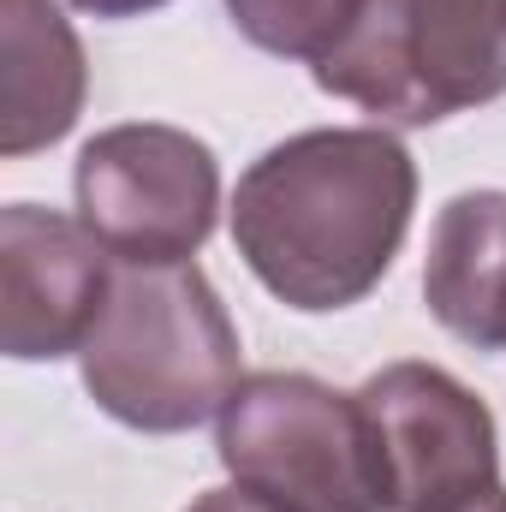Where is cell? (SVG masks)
<instances>
[{
  "label": "cell",
  "instance_id": "obj_1",
  "mask_svg": "<svg viewBox=\"0 0 506 512\" xmlns=\"http://www.w3.org/2000/svg\"><path fill=\"white\" fill-rule=\"evenodd\" d=\"M417 161L387 126H316L262 149L233 191V245L304 316L364 304L411 233Z\"/></svg>",
  "mask_w": 506,
  "mask_h": 512
},
{
  "label": "cell",
  "instance_id": "obj_2",
  "mask_svg": "<svg viewBox=\"0 0 506 512\" xmlns=\"http://www.w3.org/2000/svg\"><path fill=\"white\" fill-rule=\"evenodd\" d=\"M96 411L143 435H185L245 382L239 328L197 262H120L108 304L78 352Z\"/></svg>",
  "mask_w": 506,
  "mask_h": 512
},
{
  "label": "cell",
  "instance_id": "obj_3",
  "mask_svg": "<svg viewBox=\"0 0 506 512\" xmlns=\"http://www.w3.org/2000/svg\"><path fill=\"white\" fill-rule=\"evenodd\" d=\"M310 78L381 126H441L506 96V0H364Z\"/></svg>",
  "mask_w": 506,
  "mask_h": 512
},
{
  "label": "cell",
  "instance_id": "obj_4",
  "mask_svg": "<svg viewBox=\"0 0 506 512\" xmlns=\"http://www.w3.org/2000/svg\"><path fill=\"white\" fill-rule=\"evenodd\" d=\"M215 453L239 489L280 512H387L370 417L322 376H245L215 417Z\"/></svg>",
  "mask_w": 506,
  "mask_h": 512
},
{
  "label": "cell",
  "instance_id": "obj_5",
  "mask_svg": "<svg viewBox=\"0 0 506 512\" xmlns=\"http://www.w3.org/2000/svg\"><path fill=\"white\" fill-rule=\"evenodd\" d=\"M72 197L78 221L120 262H191L221 215V161L185 126L126 120L78 149Z\"/></svg>",
  "mask_w": 506,
  "mask_h": 512
},
{
  "label": "cell",
  "instance_id": "obj_6",
  "mask_svg": "<svg viewBox=\"0 0 506 512\" xmlns=\"http://www.w3.org/2000/svg\"><path fill=\"white\" fill-rule=\"evenodd\" d=\"M387 512H465L501 489L495 411L441 364L399 358L358 387Z\"/></svg>",
  "mask_w": 506,
  "mask_h": 512
},
{
  "label": "cell",
  "instance_id": "obj_7",
  "mask_svg": "<svg viewBox=\"0 0 506 512\" xmlns=\"http://www.w3.org/2000/svg\"><path fill=\"white\" fill-rule=\"evenodd\" d=\"M114 286V251L42 203L0 209V346L18 364L84 352Z\"/></svg>",
  "mask_w": 506,
  "mask_h": 512
},
{
  "label": "cell",
  "instance_id": "obj_8",
  "mask_svg": "<svg viewBox=\"0 0 506 512\" xmlns=\"http://www.w3.org/2000/svg\"><path fill=\"white\" fill-rule=\"evenodd\" d=\"M90 60L54 0H0V155L24 161L78 126Z\"/></svg>",
  "mask_w": 506,
  "mask_h": 512
},
{
  "label": "cell",
  "instance_id": "obj_9",
  "mask_svg": "<svg viewBox=\"0 0 506 512\" xmlns=\"http://www.w3.org/2000/svg\"><path fill=\"white\" fill-rule=\"evenodd\" d=\"M423 304L453 340L506 352V191H459L435 215Z\"/></svg>",
  "mask_w": 506,
  "mask_h": 512
},
{
  "label": "cell",
  "instance_id": "obj_10",
  "mask_svg": "<svg viewBox=\"0 0 506 512\" xmlns=\"http://www.w3.org/2000/svg\"><path fill=\"white\" fill-rule=\"evenodd\" d=\"M358 12L364 0H227V18L251 48L304 66H316L352 30Z\"/></svg>",
  "mask_w": 506,
  "mask_h": 512
},
{
  "label": "cell",
  "instance_id": "obj_11",
  "mask_svg": "<svg viewBox=\"0 0 506 512\" xmlns=\"http://www.w3.org/2000/svg\"><path fill=\"white\" fill-rule=\"evenodd\" d=\"M185 512H280V507L256 501L251 489H239V483H233V489H203V495H197Z\"/></svg>",
  "mask_w": 506,
  "mask_h": 512
},
{
  "label": "cell",
  "instance_id": "obj_12",
  "mask_svg": "<svg viewBox=\"0 0 506 512\" xmlns=\"http://www.w3.org/2000/svg\"><path fill=\"white\" fill-rule=\"evenodd\" d=\"M66 6H78L90 18H143V12H161L173 0H66Z\"/></svg>",
  "mask_w": 506,
  "mask_h": 512
},
{
  "label": "cell",
  "instance_id": "obj_13",
  "mask_svg": "<svg viewBox=\"0 0 506 512\" xmlns=\"http://www.w3.org/2000/svg\"><path fill=\"white\" fill-rule=\"evenodd\" d=\"M465 512H506V483H501V489H489L477 507H465Z\"/></svg>",
  "mask_w": 506,
  "mask_h": 512
}]
</instances>
